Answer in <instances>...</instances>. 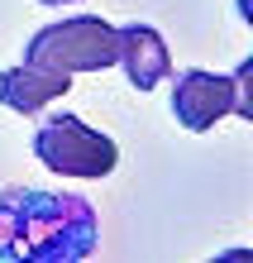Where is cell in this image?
Segmentation results:
<instances>
[{"instance_id": "obj_7", "label": "cell", "mask_w": 253, "mask_h": 263, "mask_svg": "<svg viewBox=\"0 0 253 263\" xmlns=\"http://www.w3.org/2000/svg\"><path fill=\"white\" fill-rule=\"evenodd\" d=\"M38 5H53L57 10V5H82V0H38Z\"/></svg>"}, {"instance_id": "obj_1", "label": "cell", "mask_w": 253, "mask_h": 263, "mask_svg": "<svg viewBox=\"0 0 253 263\" xmlns=\"http://www.w3.org/2000/svg\"><path fill=\"white\" fill-rule=\"evenodd\" d=\"M101 244L86 196L5 187L0 192V263H82Z\"/></svg>"}, {"instance_id": "obj_5", "label": "cell", "mask_w": 253, "mask_h": 263, "mask_svg": "<svg viewBox=\"0 0 253 263\" xmlns=\"http://www.w3.org/2000/svg\"><path fill=\"white\" fill-rule=\"evenodd\" d=\"M115 43H120L115 63L124 67V77H129L134 91H153V86H163L172 77L167 39L158 34L153 24H124V29H115Z\"/></svg>"}, {"instance_id": "obj_4", "label": "cell", "mask_w": 253, "mask_h": 263, "mask_svg": "<svg viewBox=\"0 0 253 263\" xmlns=\"http://www.w3.org/2000/svg\"><path fill=\"white\" fill-rule=\"evenodd\" d=\"M244 82H248V67H239L234 77H220L205 67L177 72L172 77V115H177V125H186L191 134H205L225 115L253 120V101L244 96Z\"/></svg>"}, {"instance_id": "obj_6", "label": "cell", "mask_w": 253, "mask_h": 263, "mask_svg": "<svg viewBox=\"0 0 253 263\" xmlns=\"http://www.w3.org/2000/svg\"><path fill=\"white\" fill-rule=\"evenodd\" d=\"M67 91H72L67 72H48V67H34V63L0 67V105H10L20 115H38L48 101L67 96Z\"/></svg>"}, {"instance_id": "obj_3", "label": "cell", "mask_w": 253, "mask_h": 263, "mask_svg": "<svg viewBox=\"0 0 253 263\" xmlns=\"http://www.w3.org/2000/svg\"><path fill=\"white\" fill-rule=\"evenodd\" d=\"M34 153H38L43 167H53L62 177H82V182H101V177L115 173V163H120L115 139L91 129L82 115H67V110H57V115H48L38 125Z\"/></svg>"}, {"instance_id": "obj_2", "label": "cell", "mask_w": 253, "mask_h": 263, "mask_svg": "<svg viewBox=\"0 0 253 263\" xmlns=\"http://www.w3.org/2000/svg\"><path fill=\"white\" fill-rule=\"evenodd\" d=\"M115 24H105L101 14H72V20H57V24H43L24 48V63L34 67H48V72H105L115 67Z\"/></svg>"}]
</instances>
